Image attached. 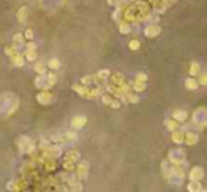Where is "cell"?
Instances as JSON below:
<instances>
[{
	"instance_id": "cell-1",
	"label": "cell",
	"mask_w": 207,
	"mask_h": 192,
	"mask_svg": "<svg viewBox=\"0 0 207 192\" xmlns=\"http://www.w3.org/2000/svg\"><path fill=\"white\" fill-rule=\"evenodd\" d=\"M193 123L197 124L199 127H204L207 126V109L206 107H200L193 113Z\"/></svg>"
},
{
	"instance_id": "cell-2",
	"label": "cell",
	"mask_w": 207,
	"mask_h": 192,
	"mask_svg": "<svg viewBox=\"0 0 207 192\" xmlns=\"http://www.w3.org/2000/svg\"><path fill=\"white\" fill-rule=\"evenodd\" d=\"M22 141H17L19 143V146H20V148L23 150V151H26V153H31L34 148L33 143H31V140L29 139V137H22Z\"/></svg>"
},
{
	"instance_id": "cell-3",
	"label": "cell",
	"mask_w": 207,
	"mask_h": 192,
	"mask_svg": "<svg viewBox=\"0 0 207 192\" xmlns=\"http://www.w3.org/2000/svg\"><path fill=\"white\" fill-rule=\"evenodd\" d=\"M169 158L172 160V162L174 164H180L182 161L185 160V154L180 151V150H172L169 153Z\"/></svg>"
},
{
	"instance_id": "cell-4",
	"label": "cell",
	"mask_w": 207,
	"mask_h": 192,
	"mask_svg": "<svg viewBox=\"0 0 207 192\" xmlns=\"http://www.w3.org/2000/svg\"><path fill=\"white\" fill-rule=\"evenodd\" d=\"M87 123V117L84 116V115H77V116H74V119H72V127L75 128H81L84 124Z\"/></svg>"
},
{
	"instance_id": "cell-5",
	"label": "cell",
	"mask_w": 207,
	"mask_h": 192,
	"mask_svg": "<svg viewBox=\"0 0 207 192\" xmlns=\"http://www.w3.org/2000/svg\"><path fill=\"white\" fill-rule=\"evenodd\" d=\"M37 100H38L41 105H48V103L53 100V95L48 93V92H43V93L37 95Z\"/></svg>"
},
{
	"instance_id": "cell-6",
	"label": "cell",
	"mask_w": 207,
	"mask_h": 192,
	"mask_svg": "<svg viewBox=\"0 0 207 192\" xmlns=\"http://www.w3.org/2000/svg\"><path fill=\"white\" fill-rule=\"evenodd\" d=\"M77 171H78V177H79V178H85L88 174V162L87 161H81L79 165H78V168H77Z\"/></svg>"
},
{
	"instance_id": "cell-7",
	"label": "cell",
	"mask_w": 207,
	"mask_h": 192,
	"mask_svg": "<svg viewBox=\"0 0 207 192\" xmlns=\"http://www.w3.org/2000/svg\"><path fill=\"white\" fill-rule=\"evenodd\" d=\"M201 178H203V170H201L200 167H194L193 170L190 171V180L199 181V180H201Z\"/></svg>"
},
{
	"instance_id": "cell-8",
	"label": "cell",
	"mask_w": 207,
	"mask_h": 192,
	"mask_svg": "<svg viewBox=\"0 0 207 192\" xmlns=\"http://www.w3.org/2000/svg\"><path fill=\"white\" fill-rule=\"evenodd\" d=\"M160 32V27L159 26H149L146 30H145V34L148 35V37H155V35H158Z\"/></svg>"
},
{
	"instance_id": "cell-9",
	"label": "cell",
	"mask_w": 207,
	"mask_h": 192,
	"mask_svg": "<svg viewBox=\"0 0 207 192\" xmlns=\"http://www.w3.org/2000/svg\"><path fill=\"white\" fill-rule=\"evenodd\" d=\"M173 117L177 120V122H185L186 117H187V113L183 112V110H174L173 112Z\"/></svg>"
},
{
	"instance_id": "cell-10",
	"label": "cell",
	"mask_w": 207,
	"mask_h": 192,
	"mask_svg": "<svg viewBox=\"0 0 207 192\" xmlns=\"http://www.w3.org/2000/svg\"><path fill=\"white\" fill-rule=\"evenodd\" d=\"M185 86L187 88V89H197L199 82H197L194 78H189V79H186L185 81Z\"/></svg>"
},
{
	"instance_id": "cell-11",
	"label": "cell",
	"mask_w": 207,
	"mask_h": 192,
	"mask_svg": "<svg viewBox=\"0 0 207 192\" xmlns=\"http://www.w3.org/2000/svg\"><path fill=\"white\" fill-rule=\"evenodd\" d=\"M47 76H44V75H40L37 79H36V86L37 88H45L47 86Z\"/></svg>"
},
{
	"instance_id": "cell-12",
	"label": "cell",
	"mask_w": 207,
	"mask_h": 192,
	"mask_svg": "<svg viewBox=\"0 0 207 192\" xmlns=\"http://www.w3.org/2000/svg\"><path fill=\"white\" fill-rule=\"evenodd\" d=\"M27 13H29V10H27V7H20V10H19V13H17V19H19V21H24L26 20V17H27Z\"/></svg>"
},
{
	"instance_id": "cell-13",
	"label": "cell",
	"mask_w": 207,
	"mask_h": 192,
	"mask_svg": "<svg viewBox=\"0 0 207 192\" xmlns=\"http://www.w3.org/2000/svg\"><path fill=\"white\" fill-rule=\"evenodd\" d=\"M189 74L192 75V76L199 75L200 74V65L197 64V62H193V64L190 65V71H189Z\"/></svg>"
},
{
	"instance_id": "cell-14",
	"label": "cell",
	"mask_w": 207,
	"mask_h": 192,
	"mask_svg": "<svg viewBox=\"0 0 207 192\" xmlns=\"http://www.w3.org/2000/svg\"><path fill=\"white\" fill-rule=\"evenodd\" d=\"M187 189H189V191H203V188L200 186L199 181H193V180H192V182L189 184Z\"/></svg>"
},
{
	"instance_id": "cell-15",
	"label": "cell",
	"mask_w": 207,
	"mask_h": 192,
	"mask_svg": "<svg viewBox=\"0 0 207 192\" xmlns=\"http://www.w3.org/2000/svg\"><path fill=\"white\" fill-rule=\"evenodd\" d=\"M185 140L189 146H192V144H196L197 143V136L196 134H193V133H189V134L185 137Z\"/></svg>"
},
{
	"instance_id": "cell-16",
	"label": "cell",
	"mask_w": 207,
	"mask_h": 192,
	"mask_svg": "<svg viewBox=\"0 0 207 192\" xmlns=\"http://www.w3.org/2000/svg\"><path fill=\"white\" fill-rule=\"evenodd\" d=\"M185 140V136H183V131H173V141L174 143H182Z\"/></svg>"
},
{
	"instance_id": "cell-17",
	"label": "cell",
	"mask_w": 207,
	"mask_h": 192,
	"mask_svg": "<svg viewBox=\"0 0 207 192\" xmlns=\"http://www.w3.org/2000/svg\"><path fill=\"white\" fill-rule=\"evenodd\" d=\"M13 62H14V65H17V66H22V65L24 64V59H23V57L20 54L16 52L13 55Z\"/></svg>"
},
{
	"instance_id": "cell-18",
	"label": "cell",
	"mask_w": 207,
	"mask_h": 192,
	"mask_svg": "<svg viewBox=\"0 0 207 192\" xmlns=\"http://www.w3.org/2000/svg\"><path fill=\"white\" fill-rule=\"evenodd\" d=\"M112 82H114V85L116 84V85H122L123 84V76L122 75H119V74H116V75H114L112 76Z\"/></svg>"
},
{
	"instance_id": "cell-19",
	"label": "cell",
	"mask_w": 207,
	"mask_h": 192,
	"mask_svg": "<svg viewBox=\"0 0 207 192\" xmlns=\"http://www.w3.org/2000/svg\"><path fill=\"white\" fill-rule=\"evenodd\" d=\"M26 58H27L29 61L36 59V58H37V52H36V50H27V51H26Z\"/></svg>"
},
{
	"instance_id": "cell-20",
	"label": "cell",
	"mask_w": 207,
	"mask_h": 192,
	"mask_svg": "<svg viewBox=\"0 0 207 192\" xmlns=\"http://www.w3.org/2000/svg\"><path fill=\"white\" fill-rule=\"evenodd\" d=\"M48 66H50L51 69H58V68H60V61H58V59H55V58H53V59H50Z\"/></svg>"
},
{
	"instance_id": "cell-21",
	"label": "cell",
	"mask_w": 207,
	"mask_h": 192,
	"mask_svg": "<svg viewBox=\"0 0 207 192\" xmlns=\"http://www.w3.org/2000/svg\"><path fill=\"white\" fill-rule=\"evenodd\" d=\"M166 126H167V128H169L170 131H174V130L177 128V123L173 122V120H167V122H166Z\"/></svg>"
},
{
	"instance_id": "cell-22",
	"label": "cell",
	"mask_w": 207,
	"mask_h": 192,
	"mask_svg": "<svg viewBox=\"0 0 207 192\" xmlns=\"http://www.w3.org/2000/svg\"><path fill=\"white\" fill-rule=\"evenodd\" d=\"M133 88H135V90H138V92H142V90H145V88H146V85L143 84V82H136V84H133Z\"/></svg>"
},
{
	"instance_id": "cell-23",
	"label": "cell",
	"mask_w": 207,
	"mask_h": 192,
	"mask_svg": "<svg viewBox=\"0 0 207 192\" xmlns=\"http://www.w3.org/2000/svg\"><path fill=\"white\" fill-rule=\"evenodd\" d=\"M78 157H79V155H78V153H75V151H70V153L67 154V158L71 161V162L74 160H78Z\"/></svg>"
},
{
	"instance_id": "cell-24",
	"label": "cell",
	"mask_w": 207,
	"mask_h": 192,
	"mask_svg": "<svg viewBox=\"0 0 207 192\" xmlns=\"http://www.w3.org/2000/svg\"><path fill=\"white\" fill-rule=\"evenodd\" d=\"M36 72H38L40 75H44L45 68H44V65L41 64V62H37V64H36Z\"/></svg>"
},
{
	"instance_id": "cell-25",
	"label": "cell",
	"mask_w": 207,
	"mask_h": 192,
	"mask_svg": "<svg viewBox=\"0 0 207 192\" xmlns=\"http://www.w3.org/2000/svg\"><path fill=\"white\" fill-rule=\"evenodd\" d=\"M139 45H141V44H139L138 40H132L131 43H129V48H131L132 51H136V50L139 48Z\"/></svg>"
},
{
	"instance_id": "cell-26",
	"label": "cell",
	"mask_w": 207,
	"mask_h": 192,
	"mask_svg": "<svg viewBox=\"0 0 207 192\" xmlns=\"http://www.w3.org/2000/svg\"><path fill=\"white\" fill-rule=\"evenodd\" d=\"M66 139L67 140H71V141H75L77 140V134L74 133V131H68L66 134Z\"/></svg>"
},
{
	"instance_id": "cell-27",
	"label": "cell",
	"mask_w": 207,
	"mask_h": 192,
	"mask_svg": "<svg viewBox=\"0 0 207 192\" xmlns=\"http://www.w3.org/2000/svg\"><path fill=\"white\" fill-rule=\"evenodd\" d=\"M98 76L99 78H104V79H105V78H108L109 76V69H101V71L98 72Z\"/></svg>"
},
{
	"instance_id": "cell-28",
	"label": "cell",
	"mask_w": 207,
	"mask_h": 192,
	"mask_svg": "<svg viewBox=\"0 0 207 192\" xmlns=\"http://www.w3.org/2000/svg\"><path fill=\"white\" fill-rule=\"evenodd\" d=\"M47 82H48V84H50V85L53 86L55 84V75L54 74H50L48 75V76H47Z\"/></svg>"
},
{
	"instance_id": "cell-29",
	"label": "cell",
	"mask_w": 207,
	"mask_h": 192,
	"mask_svg": "<svg viewBox=\"0 0 207 192\" xmlns=\"http://www.w3.org/2000/svg\"><path fill=\"white\" fill-rule=\"evenodd\" d=\"M13 41H14V43L22 44L23 43V35H22V34H16V35L13 37Z\"/></svg>"
},
{
	"instance_id": "cell-30",
	"label": "cell",
	"mask_w": 207,
	"mask_h": 192,
	"mask_svg": "<svg viewBox=\"0 0 207 192\" xmlns=\"http://www.w3.org/2000/svg\"><path fill=\"white\" fill-rule=\"evenodd\" d=\"M200 85H207V74H203L200 76V81H199Z\"/></svg>"
},
{
	"instance_id": "cell-31",
	"label": "cell",
	"mask_w": 207,
	"mask_h": 192,
	"mask_svg": "<svg viewBox=\"0 0 207 192\" xmlns=\"http://www.w3.org/2000/svg\"><path fill=\"white\" fill-rule=\"evenodd\" d=\"M129 26L128 24H121V32H129Z\"/></svg>"
},
{
	"instance_id": "cell-32",
	"label": "cell",
	"mask_w": 207,
	"mask_h": 192,
	"mask_svg": "<svg viewBox=\"0 0 207 192\" xmlns=\"http://www.w3.org/2000/svg\"><path fill=\"white\" fill-rule=\"evenodd\" d=\"M109 105H111V107H114V109H119L121 107V105H119V102H118V100H111V103H109Z\"/></svg>"
},
{
	"instance_id": "cell-33",
	"label": "cell",
	"mask_w": 207,
	"mask_h": 192,
	"mask_svg": "<svg viewBox=\"0 0 207 192\" xmlns=\"http://www.w3.org/2000/svg\"><path fill=\"white\" fill-rule=\"evenodd\" d=\"M136 81H142V82H145L146 81V75L145 74H139L136 76Z\"/></svg>"
},
{
	"instance_id": "cell-34",
	"label": "cell",
	"mask_w": 207,
	"mask_h": 192,
	"mask_svg": "<svg viewBox=\"0 0 207 192\" xmlns=\"http://www.w3.org/2000/svg\"><path fill=\"white\" fill-rule=\"evenodd\" d=\"M24 35H26V38H29V40H31V38H33V31H31V30H27V31H26V34H24Z\"/></svg>"
},
{
	"instance_id": "cell-35",
	"label": "cell",
	"mask_w": 207,
	"mask_h": 192,
	"mask_svg": "<svg viewBox=\"0 0 207 192\" xmlns=\"http://www.w3.org/2000/svg\"><path fill=\"white\" fill-rule=\"evenodd\" d=\"M111 100H112V99H111V97H109V96H104V97H102V102H104V103H111Z\"/></svg>"
},
{
	"instance_id": "cell-36",
	"label": "cell",
	"mask_w": 207,
	"mask_h": 192,
	"mask_svg": "<svg viewBox=\"0 0 207 192\" xmlns=\"http://www.w3.org/2000/svg\"><path fill=\"white\" fill-rule=\"evenodd\" d=\"M27 50H36V44L34 43H30V44H27V47H26Z\"/></svg>"
}]
</instances>
